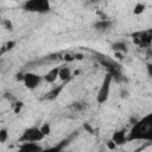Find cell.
<instances>
[{"label":"cell","mask_w":152,"mask_h":152,"mask_svg":"<svg viewBox=\"0 0 152 152\" xmlns=\"http://www.w3.org/2000/svg\"><path fill=\"white\" fill-rule=\"evenodd\" d=\"M128 141H152V112L133 124L128 132Z\"/></svg>","instance_id":"6da1fadb"},{"label":"cell","mask_w":152,"mask_h":152,"mask_svg":"<svg viewBox=\"0 0 152 152\" xmlns=\"http://www.w3.org/2000/svg\"><path fill=\"white\" fill-rule=\"evenodd\" d=\"M23 10L30 13L45 14L51 11L50 0H26L23 4Z\"/></svg>","instance_id":"7a4b0ae2"},{"label":"cell","mask_w":152,"mask_h":152,"mask_svg":"<svg viewBox=\"0 0 152 152\" xmlns=\"http://www.w3.org/2000/svg\"><path fill=\"white\" fill-rule=\"evenodd\" d=\"M112 81H113V76L109 72H107L101 82V86H100L97 95H96V102L99 104H103L104 102H107V100L109 97V93H110Z\"/></svg>","instance_id":"3957f363"},{"label":"cell","mask_w":152,"mask_h":152,"mask_svg":"<svg viewBox=\"0 0 152 152\" xmlns=\"http://www.w3.org/2000/svg\"><path fill=\"white\" fill-rule=\"evenodd\" d=\"M45 138L44 133L42 132L40 127H37V126H32V127H28L26 128L23 134L19 137L18 139V142H28V141H34V142H38V141H42L43 139Z\"/></svg>","instance_id":"277c9868"},{"label":"cell","mask_w":152,"mask_h":152,"mask_svg":"<svg viewBox=\"0 0 152 152\" xmlns=\"http://www.w3.org/2000/svg\"><path fill=\"white\" fill-rule=\"evenodd\" d=\"M132 38L138 46L148 49L151 48V44H152V28L135 32L132 34Z\"/></svg>","instance_id":"5b68a950"},{"label":"cell","mask_w":152,"mask_h":152,"mask_svg":"<svg viewBox=\"0 0 152 152\" xmlns=\"http://www.w3.org/2000/svg\"><path fill=\"white\" fill-rule=\"evenodd\" d=\"M42 81H44L43 80V76H40L38 74H34V72H25L23 83H24V86L27 89L33 90V89H36V88H38L40 86Z\"/></svg>","instance_id":"8992f818"},{"label":"cell","mask_w":152,"mask_h":152,"mask_svg":"<svg viewBox=\"0 0 152 152\" xmlns=\"http://www.w3.org/2000/svg\"><path fill=\"white\" fill-rule=\"evenodd\" d=\"M112 140L118 145V146H122L126 142H128V133L126 131V128H121L118 129L113 133L112 135Z\"/></svg>","instance_id":"52a82bcc"},{"label":"cell","mask_w":152,"mask_h":152,"mask_svg":"<svg viewBox=\"0 0 152 152\" xmlns=\"http://www.w3.org/2000/svg\"><path fill=\"white\" fill-rule=\"evenodd\" d=\"M18 150L21 152H38V151H43V147L34 141H28V142H21Z\"/></svg>","instance_id":"ba28073f"},{"label":"cell","mask_w":152,"mask_h":152,"mask_svg":"<svg viewBox=\"0 0 152 152\" xmlns=\"http://www.w3.org/2000/svg\"><path fill=\"white\" fill-rule=\"evenodd\" d=\"M59 68L61 66H55L52 68L51 70H49L44 76H43V80L46 82V83H53L57 78H58V74H59Z\"/></svg>","instance_id":"9c48e42d"},{"label":"cell","mask_w":152,"mask_h":152,"mask_svg":"<svg viewBox=\"0 0 152 152\" xmlns=\"http://www.w3.org/2000/svg\"><path fill=\"white\" fill-rule=\"evenodd\" d=\"M112 25H113V21L108 20V19H101L93 24V26L96 31H107L112 27Z\"/></svg>","instance_id":"30bf717a"},{"label":"cell","mask_w":152,"mask_h":152,"mask_svg":"<svg viewBox=\"0 0 152 152\" xmlns=\"http://www.w3.org/2000/svg\"><path fill=\"white\" fill-rule=\"evenodd\" d=\"M72 75H71V70L69 66H62L59 68V74H58V78L63 82H69L71 80Z\"/></svg>","instance_id":"8fae6325"},{"label":"cell","mask_w":152,"mask_h":152,"mask_svg":"<svg viewBox=\"0 0 152 152\" xmlns=\"http://www.w3.org/2000/svg\"><path fill=\"white\" fill-rule=\"evenodd\" d=\"M65 83H66V82H63L62 84H59V86H57V87L52 88L49 93H46L45 99H48V100H55V99H57V96L59 95V93H61V91H62V89L64 88Z\"/></svg>","instance_id":"7c38bea8"},{"label":"cell","mask_w":152,"mask_h":152,"mask_svg":"<svg viewBox=\"0 0 152 152\" xmlns=\"http://www.w3.org/2000/svg\"><path fill=\"white\" fill-rule=\"evenodd\" d=\"M112 50L114 52H121V53H126L128 51V48H127V44L125 42H115L110 45Z\"/></svg>","instance_id":"4fadbf2b"},{"label":"cell","mask_w":152,"mask_h":152,"mask_svg":"<svg viewBox=\"0 0 152 152\" xmlns=\"http://www.w3.org/2000/svg\"><path fill=\"white\" fill-rule=\"evenodd\" d=\"M145 10H146V4H144V2H137L134 5L132 12H133L134 15H140V14H142L145 12Z\"/></svg>","instance_id":"5bb4252c"},{"label":"cell","mask_w":152,"mask_h":152,"mask_svg":"<svg viewBox=\"0 0 152 152\" xmlns=\"http://www.w3.org/2000/svg\"><path fill=\"white\" fill-rule=\"evenodd\" d=\"M71 110H74V112H82V110H84L86 108H87V103H84V102H80V101H77V102H72L71 104H70V107H69Z\"/></svg>","instance_id":"9a60e30c"},{"label":"cell","mask_w":152,"mask_h":152,"mask_svg":"<svg viewBox=\"0 0 152 152\" xmlns=\"http://www.w3.org/2000/svg\"><path fill=\"white\" fill-rule=\"evenodd\" d=\"M8 139V131L7 128H1L0 129V142H6Z\"/></svg>","instance_id":"2e32d148"},{"label":"cell","mask_w":152,"mask_h":152,"mask_svg":"<svg viewBox=\"0 0 152 152\" xmlns=\"http://www.w3.org/2000/svg\"><path fill=\"white\" fill-rule=\"evenodd\" d=\"M40 129H42V132L44 133V135L46 137V135H49V134L51 133V125H50V124H43V125L40 126Z\"/></svg>","instance_id":"e0dca14e"},{"label":"cell","mask_w":152,"mask_h":152,"mask_svg":"<svg viewBox=\"0 0 152 152\" xmlns=\"http://www.w3.org/2000/svg\"><path fill=\"white\" fill-rule=\"evenodd\" d=\"M14 46H15V42H14V40H10V42L4 46V49H2V51H1V53H4L6 50H12Z\"/></svg>","instance_id":"ac0fdd59"},{"label":"cell","mask_w":152,"mask_h":152,"mask_svg":"<svg viewBox=\"0 0 152 152\" xmlns=\"http://www.w3.org/2000/svg\"><path fill=\"white\" fill-rule=\"evenodd\" d=\"M2 24L5 25L6 30H8V31H13V25H12V21H11V20H8V19H5V20L2 21Z\"/></svg>","instance_id":"d6986e66"},{"label":"cell","mask_w":152,"mask_h":152,"mask_svg":"<svg viewBox=\"0 0 152 152\" xmlns=\"http://www.w3.org/2000/svg\"><path fill=\"white\" fill-rule=\"evenodd\" d=\"M24 107V102H21V101H18V102H15V104H14V113H19L20 110H21V108Z\"/></svg>","instance_id":"ffe728a7"},{"label":"cell","mask_w":152,"mask_h":152,"mask_svg":"<svg viewBox=\"0 0 152 152\" xmlns=\"http://www.w3.org/2000/svg\"><path fill=\"white\" fill-rule=\"evenodd\" d=\"M106 146H107V148H109V150H116V147H118V145H116L112 139L106 142Z\"/></svg>","instance_id":"44dd1931"},{"label":"cell","mask_w":152,"mask_h":152,"mask_svg":"<svg viewBox=\"0 0 152 152\" xmlns=\"http://www.w3.org/2000/svg\"><path fill=\"white\" fill-rule=\"evenodd\" d=\"M146 71H147V75L152 78V63H147L146 64Z\"/></svg>","instance_id":"7402d4cb"},{"label":"cell","mask_w":152,"mask_h":152,"mask_svg":"<svg viewBox=\"0 0 152 152\" xmlns=\"http://www.w3.org/2000/svg\"><path fill=\"white\" fill-rule=\"evenodd\" d=\"M83 128H84L86 131H88L90 134H93V132H94V129L91 128V126H90L89 124H84V125H83Z\"/></svg>","instance_id":"603a6c76"},{"label":"cell","mask_w":152,"mask_h":152,"mask_svg":"<svg viewBox=\"0 0 152 152\" xmlns=\"http://www.w3.org/2000/svg\"><path fill=\"white\" fill-rule=\"evenodd\" d=\"M24 75H25V74H23V72L17 74V75H15V80H17V81H21V82H23V81H24Z\"/></svg>","instance_id":"cb8c5ba5"},{"label":"cell","mask_w":152,"mask_h":152,"mask_svg":"<svg viewBox=\"0 0 152 152\" xmlns=\"http://www.w3.org/2000/svg\"><path fill=\"white\" fill-rule=\"evenodd\" d=\"M64 59H65V61H74L75 57H71L70 55H65V56H64Z\"/></svg>","instance_id":"d4e9b609"},{"label":"cell","mask_w":152,"mask_h":152,"mask_svg":"<svg viewBox=\"0 0 152 152\" xmlns=\"http://www.w3.org/2000/svg\"><path fill=\"white\" fill-rule=\"evenodd\" d=\"M147 56L150 58H152V48H148V51H147Z\"/></svg>","instance_id":"484cf974"},{"label":"cell","mask_w":152,"mask_h":152,"mask_svg":"<svg viewBox=\"0 0 152 152\" xmlns=\"http://www.w3.org/2000/svg\"><path fill=\"white\" fill-rule=\"evenodd\" d=\"M74 57H75V59H82V58H83V56H82V55H75Z\"/></svg>","instance_id":"4316f807"},{"label":"cell","mask_w":152,"mask_h":152,"mask_svg":"<svg viewBox=\"0 0 152 152\" xmlns=\"http://www.w3.org/2000/svg\"><path fill=\"white\" fill-rule=\"evenodd\" d=\"M50 1H51V0H50Z\"/></svg>","instance_id":"83f0119b"}]
</instances>
